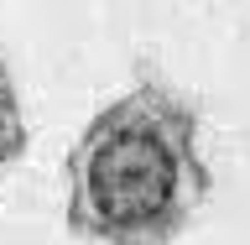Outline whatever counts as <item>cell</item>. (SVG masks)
I'll use <instances>...</instances> for the list:
<instances>
[{"mask_svg":"<svg viewBox=\"0 0 250 245\" xmlns=\"http://www.w3.org/2000/svg\"><path fill=\"white\" fill-rule=\"evenodd\" d=\"M198 131V105L146 68L141 84L83 120L62 156L68 235L89 245H177L214 188Z\"/></svg>","mask_w":250,"mask_h":245,"instance_id":"obj_1","label":"cell"},{"mask_svg":"<svg viewBox=\"0 0 250 245\" xmlns=\"http://www.w3.org/2000/svg\"><path fill=\"white\" fill-rule=\"evenodd\" d=\"M21 152H26V120H21V99H16L11 63L0 58V178L21 162Z\"/></svg>","mask_w":250,"mask_h":245,"instance_id":"obj_2","label":"cell"}]
</instances>
